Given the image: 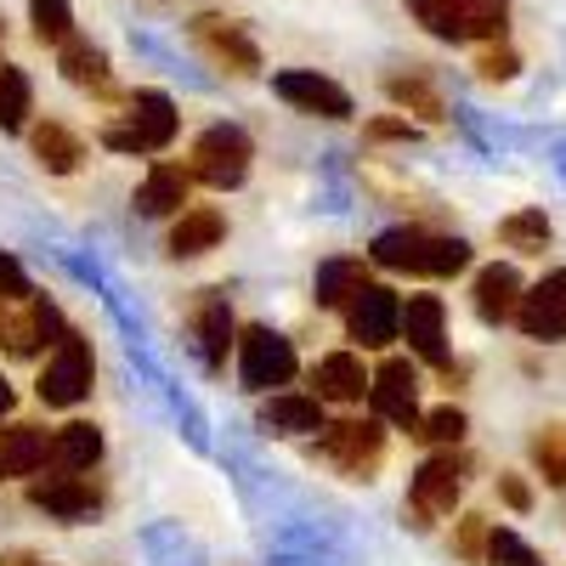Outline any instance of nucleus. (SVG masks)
Wrapping results in <instances>:
<instances>
[{
  "label": "nucleus",
  "mask_w": 566,
  "mask_h": 566,
  "mask_svg": "<svg viewBox=\"0 0 566 566\" xmlns=\"http://www.w3.org/2000/svg\"><path fill=\"white\" fill-rule=\"evenodd\" d=\"M380 266L391 272H413V277H453L470 266V244L464 239H448V232H424V227H391L374 239L368 250Z\"/></svg>",
  "instance_id": "obj_1"
},
{
  "label": "nucleus",
  "mask_w": 566,
  "mask_h": 566,
  "mask_svg": "<svg viewBox=\"0 0 566 566\" xmlns=\"http://www.w3.org/2000/svg\"><path fill=\"white\" fill-rule=\"evenodd\" d=\"M408 12L437 40H499L510 23V0H408Z\"/></svg>",
  "instance_id": "obj_2"
},
{
  "label": "nucleus",
  "mask_w": 566,
  "mask_h": 566,
  "mask_svg": "<svg viewBox=\"0 0 566 566\" xmlns=\"http://www.w3.org/2000/svg\"><path fill=\"white\" fill-rule=\"evenodd\" d=\"M170 142H176V103L165 91H136L130 119L103 130V148H114V154H159Z\"/></svg>",
  "instance_id": "obj_3"
},
{
  "label": "nucleus",
  "mask_w": 566,
  "mask_h": 566,
  "mask_svg": "<svg viewBox=\"0 0 566 566\" xmlns=\"http://www.w3.org/2000/svg\"><path fill=\"white\" fill-rule=\"evenodd\" d=\"M464 488V453H431L413 470V488H408V522L424 533L437 515H453Z\"/></svg>",
  "instance_id": "obj_4"
},
{
  "label": "nucleus",
  "mask_w": 566,
  "mask_h": 566,
  "mask_svg": "<svg viewBox=\"0 0 566 566\" xmlns=\"http://www.w3.org/2000/svg\"><path fill=\"white\" fill-rule=\"evenodd\" d=\"M250 159H255V142L239 130V125H210L199 142H193V176L216 193L239 187L250 176Z\"/></svg>",
  "instance_id": "obj_5"
},
{
  "label": "nucleus",
  "mask_w": 566,
  "mask_h": 566,
  "mask_svg": "<svg viewBox=\"0 0 566 566\" xmlns=\"http://www.w3.org/2000/svg\"><path fill=\"white\" fill-rule=\"evenodd\" d=\"M317 448H323V459H335L346 476L368 482V470L386 453V431H380V419H340V424H323L317 431Z\"/></svg>",
  "instance_id": "obj_6"
},
{
  "label": "nucleus",
  "mask_w": 566,
  "mask_h": 566,
  "mask_svg": "<svg viewBox=\"0 0 566 566\" xmlns=\"http://www.w3.org/2000/svg\"><path fill=\"white\" fill-rule=\"evenodd\" d=\"M40 402L45 408H74V402H85V391H91V346H85V335H69L57 340V352H52V363H45V374H40Z\"/></svg>",
  "instance_id": "obj_7"
},
{
  "label": "nucleus",
  "mask_w": 566,
  "mask_h": 566,
  "mask_svg": "<svg viewBox=\"0 0 566 566\" xmlns=\"http://www.w3.org/2000/svg\"><path fill=\"white\" fill-rule=\"evenodd\" d=\"M239 374H244L250 391L290 386V380H295V346L255 323V328H244V335H239Z\"/></svg>",
  "instance_id": "obj_8"
},
{
  "label": "nucleus",
  "mask_w": 566,
  "mask_h": 566,
  "mask_svg": "<svg viewBox=\"0 0 566 566\" xmlns=\"http://www.w3.org/2000/svg\"><path fill=\"white\" fill-rule=\"evenodd\" d=\"M187 34H193V45H199V52H205L221 74H239V80L261 74V52H255V40H250L239 23H227V18L205 12V18L187 23Z\"/></svg>",
  "instance_id": "obj_9"
},
{
  "label": "nucleus",
  "mask_w": 566,
  "mask_h": 566,
  "mask_svg": "<svg viewBox=\"0 0 566 566\" xmlns=\"http://www.w3.org/2000/svg\"><path fill=\"white\" fill-rule=\"evenodd\" d=\"M368 397H374V413L380 419L402 424V431H419V419H424L419 413V374H413L408 357H386L380 368H374Z\"/></svg>",
  "instance_id": "obj_10"
},
{
  "label": "nucleus",
  "mask_w": 566,
  "mask_h": 566,
  "mask_svg": "<svg viewBox=\"0 0 566 566\" xmlns=\"http://www.w3.org/2000/svg\"><path fill=\"white\" fill-rule=\"evenodd\" d=\"M29 504L45 510V515H57V522H85V515L103 504V488L91 482L85 470H52L45 482L29 488Z\"/></svg>",
  "instance_id": "obj_11"
},
{
  "label": "nucleus",
  "mask_w": 566,
  "mask_h": 566,
  "mask_svg": "<svg viewBox=\"0 0 566 566\" xmlns=\"http://www.w3.org/2000/svg\"><path fill=\"white\" fill-rule=\"evenodd\" d=\"M272 91H277V97L290 103V108H301V114H317V119H352V91L335 85V80H323V74H312V69L277 74Z\"/></svg>",
  "instance_id": "obj_12"
},
{
  "label": "nucleus",
  "mask_w": 566,
  "mask_h": 566,
  "mask_svg": "<svg viewBox=\"0 0 566 566\" xmlns=\"http://www.w3.org/2000/svg\"><path fill=\"white\" fill-rule=\"evenodd\" d=\"M346 328H352V340L380 352V346H391L402 335V301L391 290H380V283H368V290L346 306Z\"/></svg>",
  "instance_id": "obj_13"
},
{
  "label": "nucleus",
  "mask_w": 566,
  "mask_h": 566,
  "mask_svg": "<svg viewBox=\"0 0 566 566\" xmlns=\"http://www.w3.org/2000/svg\"><path fill=\"white\" fill-rule=\"evenodd\" d=\"M527 340H566V266L549 272L538 290L522 295V312H515Z\"/></svg>",
  "instance_id": "obj_14"
},
{
  "label": "nucleus",
  "mask_w": 566,
  "mask_h": 566,
  "mask_svg": "<svg viewBox=\"0 0 566 566\" xmlns=\"http://www.w3.org/2000/svg\"><path fill=\"white\" fill-rule=\"evenodd\" d=\"M402 335H408L413 357H424V363H448L442 301H437V295H413V301H402Z\"/></svg>",
  "instance_id": "obj_15"
},
{
  "label": "nucleus",
  "mask_w": 566,
  "mask_h": 566,
  "mask_svg": "<svg viewBox=\"0 0 566 566\" xmlns=\"http://www.w3.org/2000/svg\"><path fill=\"white\" fill-rule=\"evenodd\" d=\"M193 170H181V165H154L148 170V181L136 187V210L148 216V221H159V216H176L181 205H187V193H193Z\"/></svg>",
  "instance_id": "obj_16"
},
{
  "label": "nucleus",
  "mask_w": 566,
  "mask_h": 566,
  "mask_svg": "<svg viewBox=\"0 0 566 566\" xmlns=\"http://www.w3.org/2000/svg\"><path fill=\"white\" fill-rule=\"evenodd\" d=\"M57 69H63V80H69V85L97 91V97H114V80H108V57H103V45H91V40L69 34V40L57 45Z\"/></svg>",
  "instance_id": "obj_17"
},
{
  "label": "nucleus",
  "mask_w": 566,
  "mask_h": 566,
  "mask_svg": "<svg viewBox=\"0 0 566 566\" xmlns=\"http://www.w3.org/2000/svg\"><path fill=\"white\" fill-rule=\"evenodd\" d=\"M193 346H199L205 368H221V363H227V346H232V312H227V301H221L216 290H205L199 306H193Z\"/></svg>",
  "instance_id": "obj_18"
},
{
  "label": "nucleus",
  "mask_w": 566,
  "mask_h": 566,
  "mask_svg": "<svg viewBox=\"0 0 566 566\" xmlns=\"http://www.w3.org/2000/svg\"><path fill=\"white\" fill-rule=\"evenodd\" d=\"M45 459H52V442H45L40 424H12V431H0V482L34 476Z\"/></svg>",
  "instance_id": "obj_19"
},
{
  "label": "nucleus",
  "mask_w": 566,
  "mask_h": 566,
  "mask_svg": "<svg viewBox=\"0 0 566 566\" xmlns=\"http://www.w3.org/2000/svg\"><path fill=\"white\" fill-rule=\"evenodd\" d=\"M476 312H482V323H510L522 312V277H515V266L476 272Z\"/></svg>",
  "instance_id": "obj_20"
},
{
  "label": "nucleus",
  "mask_w": 566,
  "mask_h": 566,
  "mask_svg": "<svg viewBox=\"0 0 566 566\" xmlns=\"http://www.w3.org/2000/svg\"><path fill=\"white\" fill-rule=\"evenodd\" d=\"M29 148H34V159L52 170V176H74L80 159H85V142H80L69 125H57V119L34 125V130H29Z\"/></svg>",
  "instance_id": "obj_21"
},
{
  "label": "nucleus",
  "mask_w": 566,
  "mask_h": 566,
  "mask_svg": "<svg viewBox=\"0 0 566 566\" xmlns=\"http://www.w3.org/2000/svg\"><path fill=\"white\" fill-rule=\"evenodd\" d=\"M363 290H368V266H363L357 255H335V261H323V266H317V283H312L317 306H352Z\"/></svg>",
  "instance_id": "obj_22"
},
{
  "label": "nucleus",
  "mask_w": 566,
  "mask_h": 566,
  "mask_svg": "<svg viewBox=\"0 0 566 566\" xmlns=\"http://www.w3.org/2000/svg\"><path fill=\"white\" fill-rule=\"evenodd\" d=\"M368 386H374V374H363V363L352 352H335L317 363V397L323 402H363Z\"/></svg>",
  "instance_id": "obj_23"
},
{
  "label": "nucleus",
  "mask_w": 566,
  "mask_h": 566,
  "mask_svg": "<svg viewBox=\"0 0 566 566\" xmlns=\"http://www.w3.org/2000/svg\"><path fill=\"white\" fill-rule=\"evenodd\" d=\"M221 232H227L221 210H181V221L170 227V255L176 261H193V255H205V250L221 244Z\"/></svg>",
  "instance_id": "obj_24"
},
{
  "label": "nucleus",
  "mask_w": 566,
  "mask_h": 566,
  "mask_svg": "<svg viewBox=\"0 0 566 566\" xmlns=\"http://www.w3.org/2000/svg\"><path fill=\"white\" fill-rule=\"evenodd\" d=\"M261 424L266 431H283V437H317L323 431V397H272L261 408Z\"/></svg>",
  "instance_id": "obj_25"
},
{
  "label": "nucleus",
  "mask_w": 566,
  "mask_h": 566,
  "mask_svg": "<svg viewBox=\"0 0 566 566\" xmlns=\"http://www.w3.org/2000/svg\"><path fill=\"white\" fill-rule=\"evenodd\" d=\"M103 459V431L97 424H63V431L52 437V459H45V470H91Z\"/></svg>",
  "instance_id": "obj_26"
},
{
  "label": "nucleus",
  "mask_w": 566,
  "mask_h": 566,
  "mask_svg": "<svg viewBox=\"0 0 566 566\" xmlns=\"http://www.w3.org/2000/svg\"><path fill=\"white\" fill-rule=\"evenodd\" d=\"M386 97H391L397 108L419 114L424 125H442V119H448V103L437 97V85L424 80V74H391V80H386Z\"/></svg>",
  "instance_id": "obj_27"
},
{
  "label": "nucleus",
  "mask_w": 566,
  "mask_h": 566,
  "mask_svg": "<svg viewBox=\"0 0 566 566\" xmlns=\"http://www.w3.org/2000/svg\"><path fill=\"white\" fill-rule=\"evenodd\" d=\"M29 108H34L29 74L0 63V130H23V125H29Z\"/></svg>",
  "instance_id": "obj_28"
},
{
  "label": "nucleus",
  "mask_w": 566,
  "mask_h": 566,
  "mask_svg": "<svg viewBox=\"0 0 566 566\" xmlns=\"http://www.w3.org/2000/svg\"><path fill=\"white\" fill-rule=\"evenodd\" d=\"M29 23L40 45H63L74 34V7L69 0H29Z\"/></svg>",
  "instance_id": "obj_29"
},
{
  "label": "nucleus",
  "mask_w": 566,
  "mask_h": 566,
  "mask_svg": "<svg viewBox=\"0 0 566 566\" xmlns=\"http://www.w3.org/2000/svg\"><path fill=\"white\" fill-rule=\"evenodd\" d=\"M533 464L549 488H566V424H544L533 437Z\"/></svg>",
  "instance_id": "obj_30"
},
{
  "label": "nucleus",
  "mask_w": 566,
  "mask_h": 566,
  "mask_svg": "<svg viewBox=\"0 0 566 566\" xmlns=\"http://www.w3.org/2000/svg\"><path fill=\"white\" fill-rule=\"evenodd\" d=\"M499 239H504L510 250H522V255H544L549 221H544V210H522V216H510V221L499 227Z\"/></svg>",
  "instance_id": "obj_31"
},
{
  "label": "nucleus",
  "mask_w": 566,
  "mask_h": 566,
  "mask_svg": "<svg viewBox=\"0 0 566 566\" xmlns=\"http://www.w3.org/2000/svg\"><path fill=\"white\" fill-rule=\"evenodd\" d=\"M413 437H419V442H437V448H459V437H464V413H459V408H437V413H424Z\"/></svg>",
  "instance_id": "obj_32"
},
{
  "label": "nucleus",
  "mask_w": 566,
  "mask_h": 566,
  "mask_svg": "<svg viewBox=\"0 0 566 566\" xmlns=\"http://www.w3.org/2000/svg\"><path fill=\"white\" fill-rule=\"evenodd\" d=\"M488 566H544V560L533 555V544H522L510 527H499V533L488 538Z\"/></svg>",
  "instance_id": "obj_33"
},
{
  "label": "nucleus",
  "mask_w": 566,
  "mask_h": 566,
  "mask_svg": "<svg viewBox=\"0 0 566 566\" xmlns=\"http://www.w3.org/2000/svg\"><path fill=\"white\" fill-rule=\"evenodd\" d=\"M488 522H482V515H464V522H459V555L464 560H482L488 555Z\"/></svg>",
  "instance_id": "obj_34"
},
{
  "label": "nucleus",
  "mask_w": 566,
  "mask_h": 566,
  "mask_svg": "<svg viewBox=\"0 0 566 566\" xmlns=\"http://www.w3.org/2000/svg\"><path fill=\"white\" fill-rule=\"evenodd\" d=\"M0 301H29V272L0 250Z\"/></svg>",
  "instance_id": "obj_35"
},
{
  "label": "nucleus",
  "mask_w": 566,
  "mask_h": 566,
  "mask_svg": "<svg viewBox=\"0 0 566 566\" xmlns=\"http://www.w3.org/2000/svg\"><path fill=\"white\" fill-rule=\"evenodd\" d=\"M476 69H482V80H515V69H522V63H515L510 45H488Z\"/></svg>",
  "instance_id": "obj_36"
},
{
  "label": "nucleus",
  "mask_w": 566,
  "mask_h": 566,
  "mask_svg": "<svg viewBox=\"0 0 566 566\" xmlns=\"http://www.w3.org/2000/svg\"><path fill=\"white\" fill-rule=\"evenodd\" d=\"M368 142H413V125L408 119H374L368 125Z\"/></svg>",
  "instance_id": "obj_37"
},
{
  "label": "nucleus",
  "mask_w": 566,
  "mask_h": 566,
  "mask_svg": "<svg viewBox=\"0 0 566 566\" xmlns=\"http://www.w3.org/2000/svg\"><path fill=\"white\" fill-rule=\"evenodd\" d=\"M499 493H504V504H510V510H533V493H527V482H522V476H499Z\"/></svg>",
  "instance_id": "obj_38"
},
{
  "label": "nucleus",
  "mask_w": 566,
  "mask_h": 566,
  "mask_svg": "<svg viewBox=\"0 0 566 566\" xmlns=\"http://www.w3.org/2000/svg\"><path fill=\"white\" fill-rule=\"evenodd\" d=\"M0 566H40L34 555H0Z\"/></svg>",
  "instance_id": "obj_39"
},
{
  "label": "nucleus",
  "mask_w": 566,
  "mask_h": 566,
  "mask_svg": "<svg viewBox=\"0 0 566 566\" xmlns=\"http://www.w3.org/2000/svg\"><path fill=\"white\" fill-rule=\"evenodd\" d=\"M7 413H12V386L0 380V419H7Z\"/></svg>",
  "instance_id": "obj_40"
},
{
  "label": "nucleus",
  "mask_w": 566,
  "mask_h": 566,
  "mask_svg": "<svg viewBox=\"0 0 566 566\" xmlns=\"http://www.w3.org/2000/svg\"><path fill=\"white\" fill-rule=\"evenodd\" d=\"M0 346H7V317H0Z\"/></svg>",
  "instance_id": "obj_41"
}]
</instances>
